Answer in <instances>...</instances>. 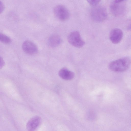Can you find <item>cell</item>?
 I'll return each instance as SVG.
<instances>
[{"label":"cell","mask_w":131,"mask_h":131,"mask_svg":"<svg viewBox=\"0 0 131 131\" xmlns=\"http://www.w3.org/2000/svg\"><path fill=\"white\" fill-rule=\"evenodd\" d=\"M131 64V58L125 57L112 61L109 63L108 67L112 71L121 72L127 70Z\"/></svg>","instance_id":"cell-1"},{"label":"cell","mask_w":131,"mask_h":131,"mask_svg":"<svg viewBox=\"0 0 131 131\" xmlns=\"http://www.w3.org/2000/svg\"><path fill=\"white\" fill-rule=\"evenodd\" d=\"M92 7L90 12L92 19L97 22H101L105 20L107 17V12L105 8L98 5Z\"/></svg>","instance_id":"cell-2"},{"label":"cell","mask_w":131,"mask_h":131,"mask_svg":"<svg viewBox=\"0 0 131 131\" xmlns=\"http://www.w3.org/2000/svg\"><path fill=\"white\" fill-rule=\"evenodd\" d=\"M53 13L56 17L61 21H66L70 17L69 11L63 5H59L56 6L53 9Z\"/></svg>","instance_id":"cell-3"},{"label":"cell","mask_w":131,"mask_h":131,"mask_svg":"<svg viewBox=\"0 0 131 131\" xmlns=\"http://www.w3.org/2000/svg\"><path fill=\"white\" fill-rule=\"evenodd\" d=\"M69 42L72 46L77 48H81L84 46V41L81 38L79 32L74 31L70 32L68 37Z\"/></svg>","instance_id":"cell-4"},{"label":"cell","mask_w":131,"mask_h":131,"mask_svg":"<svg viewBox=\"0 0 131 131\" xmlns=\"http://www.w3.org/2000/svg\"><path fill=\"white\" fill-rule=\"evenodd\" d=\"M123 36L122 31L120 29L115 28L111 31L109 38L111 42L113 43L116 44L119 43L122 40Z\"/></svg>","instance_id":"cell-5"},{"label":"cell","mask_w":131,"mask_h":131,"mask_svg":"<svg viewBox=\"0 0 131 131\" xmlns=\"http://www.w3.org/2000/svg\"><path fill=\"white\" fill-rule=\"evenodd\" d=\"M22 47L24 51L29 54H35L38 51V48L36 46L30 41L27 40L24 41Z\"/></svg>","instance_id":"cell-6"},{"label":"cell","mask_w":131,"mask_h":131,"mask_svg":"<svg viewBox=\"0 0 131 131\" xmlns=\"http://www.w3.org/2000/svg\"><path fill=\"white\" fill-rule=\"evenodd\" d=\"M41 118L35 116L31 118L26 124V128L29 131H34L39 127L41 123Z\"/></svg>","instance_id":"cell-7"},{"label":"cell","mask_w":131,"mask_h":131,"mask_svg":"<svg viewBox=\"0 0 131 131\" xmlns=\"http://www.w3.org/2000/svg\"><path fill=\"white\" fill-rule=\"evenodd\" d=\"M110 10L112 14L115 16H118L123 13L125 8L123 5L120 4V3H116L114 2L111 4Z\"/></svg>","instance_id":"cell-8"},{"label":"cell","mask_w":131,"mask_h":131,"mask_svg":"<svg viewBox=\"0 0 131 131\" xmlns=\"http://www.w3.org/2000/svg\"><path fill=\"white\" fill-rule=\"evenodd\" d=\"M58 74L61 78L66 80H71L74 77V74L73 72L65 68L60 69L59 72Z\"/></svg>","instance_id":"cell-9"},{"label":"cell","mask_w":131,"mask_h":131,"mask_svg":"<svg viewBox=\"0 0 131 131\" xmlns=\"http://www.w3.org/2000/svg\"><path fill=\"white\" fill-rule=\"evenodd\" d=\"M61 42V39L59 36L56 34L52 35L49 38L48 43L51 47L54 48L58 46Z\"/></svg>","instance_id":"cell-10"},{"label":"cell","mask_w":131,"mask_h":131,"mask_svg":"<svg viewBox=\"0 0 131 131\" xmlns=\"http://www.w3.org/2000/svg\"><path fill=\"white\" fill-rule=\"evenodd\" d=\"M0 40L2 42L5 44H8L11 42V40L9 37L1 33L0 34Z\"/></svg>","instance_id":"cell-11"},{"label":"cell","mask_w":131,"mask_h":131,"mask_svg":"<svg viewBox=\"0 0 131 131\" xmlns=\"http://www.w3.org/2000/svg\"><path fill=\"white\" fill-rule=\"evenodd\" d=\"M89 4L92 6L97 5L101 0H86Z\"/></svg>","instance_id":"cell-12"},{"label":"cell","mask_w":131,"mask_h":131,"mask_svg":"<svg viewBox=\"0 0 131 131\" xmlns=\"http://www.w3.org/2000/svg\"><path fill=\"white\" fill-rule=\"evenodd\" d=\"M124 0H115L114 1V2L116 3H120Z\"/></svg>","instance_id":"cell-13"},{"label":"cell","mask_w":131,"mask_h":131,"mask_svg":"<svg viewBox=\"0 0 131 131\" xmlns=\"http://www.w3.org/2000/svg\"><path fill=\"white\" fill-rule=\"evenodd\" d=\"M127 29L129 30H131V24L128 26Z\"/></svg>","instance_id":"cell-14"}]
</instances>
